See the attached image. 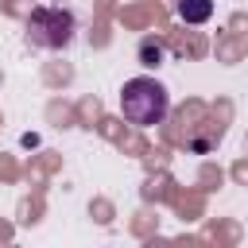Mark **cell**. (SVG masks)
I'll use <instances>...</instances> for the list:
<instances>
[{
	"instance_id": "cell-1",
	"label": "cell",
	"mask_w": 248,
	"mask_h": 248,
	"mask_svg": "<svg viewBox=\"0 0 248 248\" xmlns=\"http://www.w3.org/2000/svg\"><path fill=\"white\" fill-rule=\"evenodd\" d=\"M170 97L155 78H128L120 89V116L136 128H151L167 116Z\"/></svg>"
},
{
	"instance_id": "cell-3",
	"label": "cell",
	"mask_w": 248,
	"mask_h": 248,
	"mask_svg": "<svg viewBox=\"0 0 248 248\" xmlns=\"http://www.w3.org/2000/svg\"><path fill=\"white\" fill-rule=\"evenodd\" d=\"M213 16V0H178V19L182 23H205Z\"/></svg>"
},
{
	"instance_id": "cell-2",
	"label": "cell",
	"mask_w": 248,
	"mask_h": 248,
	"mask_svg": "<svg viewBox=\"0 0 248 248\" xmlns=\"http://www.w3.org/2000/svg\"><path fill=\"white\" fill-rule=\"evenodd\" d=\"M78 23H74V12L70 8H58V4H43V8H31L27 16V39L43 50H62L70 46Z\"/></svg>"
},
{
	"instance_id": "cell-4",
	"label": "cell",
	"mask_w": 248,
	"mask_h": 248,
	"mask_svg": "<svg viewBox=\"0 0 248 248\" xmlns=\"http://www.w3.org/2000/svg\"><path fill=\"white\" fill-rule=\"evenodd\" d=\"M140 62L143 66H159L163 62V43L159 39H140Z\"/></svg>"
}]
</instances>
